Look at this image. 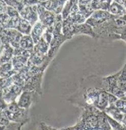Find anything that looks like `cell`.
I'll return each mask as SVG.
<instances>
[{
    "mask_svg": "<svg viewBox=\"0 0 126 130\" xmlns=\"http://www.w3.org/2000/svg\"><path fill=\"white\" fill-rule=\"evenodd\" d=\"M19 14L22 18L29 21L32 26L37 23L38 20L39 19L37 11V5L24 6L22 9L19 12Z\"/></svg>",
    "mask_w": 126,
    "mask_h": 130,
    "instance_id": "5b68a950",
    "label": "cell"
},
{
    "mask_svg": "<svg viewBox=\"0 0 126 130\" xmlns=\"http://www.w3.org/2000/svg\"><path fill=\"white\" fill-rule=\"evenodd\" d=\"M92 0H79V5H86L89 3H91Z\"/></svg>",
    "mask_w": 126,
    "mask_h": 130,
    "instance_id": "5bb4252c",
    "label": "cell"
},
{
    "mask_svg": "<svg viewBox=\"0 0 126 130\" xmlns=\"http://www.w3.org/2000/svg\"><path fill=\"white\" fill-rule=\"evenodd\" d=\"M35 42L30 35H22L20 43H19V47L22 49H23L25 51H32L35 47Z\"/></svg>",
    "mask_w": 126,
    "mask_h": 130,
    "instance_id": "30bf717a",
    "label": "cell"
},
{
    "mask_svg": "<svg viewBox=\"0 0 126 130\" xmlns=\"http://www.w3.org/2000/svg\"><path fill=\"white\" fill-rule=\"evenodd\" d=\"M45 29H46V28L43 25V24L41 22H38L37 23H35L33 25L30 35L32 38V39L35 42V44H38V42L42 38Z\"/></svg>",
    "mask_w": 126,
    "mask_h": 130,
    "instance_id": "ba28073f",
    "label": "cell"
},
{
    "mask_svg": "<svg viewBox=\"0 0 126 130\" xmlns=\"http://www.w3.org/2000/svg\"><path fill=\"white\" fill-rule=\"evenodd\" d=\"M24 125L11 121L7 115L1 111V118H0V130H22Z\"/></svg>",
    "mask_w": 126,
    "mask_h": 130,
    "instance_id": "52a82bcc",
    "label": "cell"
},
{
    "mask_svg": "<svg viewBox=\"0 0 126 130\" xmlns=\"http://www.w3.org/2000/svg\"><path fill=\"white\" fill-rule=\"evenodd\" d=\"M42 94L34 90H23L16 100L18 105L21 108L29 109L33 103L38 102Z\"/></svg>",
    "mask_w": 126,
    "mask_h": 130,
    "instance_id": "7a4b0ae2",
    "label": "cell"
},
{
    "mask_svg": "<svg viewBox=\"0 0 126 130\" xmlns=\"http://www.w3.org/2000/svg\"><path fill=\"white\" fill-rule=\"evenodd\" d=\"M36 130H57V128H55L52 126H48L45 122H40Z\"/></svg>",
    "mask_w": 126,
    "mask_h": 130,
    "instance_id": "4fadbf2b",
    "label": "cell"
},
{
    "mask_svg": "<svg viewBox=\"0 0 126 130\" xmlns=\"http://www.w3.org/2000/svg\"><path fill=\"white\" fill-rule=\"evenodd\" d=\"M108 11L111 15H113L115 16L126 15V8L123 5L118 3H117L115 1L111 3V4L109 6V9H108Z\"/></svg>",
    "mask_w": 126,
    "mask_h": 130,
    "instance_id": "9c48e42d",
    "label": "cell"
},
{
    "mask_svg": "<svg viewBox=\"0 0 126 130\" xmlns=\"http://www.w3.org/2000/svg\"><path fill=\"white\" fill-rule=\"evenodd\" d=\"M32 27L33 26L31 25V23L29 21H27L26 19L22 18L21 21H20V23H19V27L17 28L16 30H18L23 35H30L31 31H32Z\"/></svg>",
    "mask_w": 126,
    "mask_h": 130,
    "instance_id": "8fae6325",
    "label": "cell"
},
{
    "mask_svg": "<svg viewBox=\"0 0 126 130\" xmlns=\"http://www.w3.org/2000/svg\"><path fill=\"white\" fill-rule=\"evenodd\" d=\"M68 0H46L41 2L40 4L47 10L52 12L55 15L61 14L64 6Z\"/></svg>",
    "mask_w": 126,
    "mask_h": 130,
    "instance_id": "8992f818",
    "label": "cell"
},
{
    "mask_svg": "<svg viewBox=\"0 0 126 130\" xmlns=\"http://www.w3.org/2000/svg\"><path fill=\"white\" fill-rule=\"evenodd\" d=\"M18 1H21V0H18Z\"/></svg>",
    "mask_w": 126,
    "mask_h": 130,
    "instance_id": "9a60e30c",
    "label": "cell"
},
{
    "mask_svg": "<svg viewBox=\"0 0 126 130\" xmlns=\"http://www.w3.org/2000/svg\"><path fill=\"white\" fill-rule=\"evenodd\" d=\"M37 11L39 22H41L46 28H50L55 25L57 15L45 9L40 3L37 4Z\"/></svg>",
    "mask_w": 126,
    "mask_h": 130,
    "instance_id": "3957f363",
    "label": "cell"
},
{
    "mask_svg": "<svg viewBox=\"0 0 126 130\" xmlns=\"http://www.w3.org/2000/svg\"><path fill=\"white\" fill-rule=\"evenodd\" d=\"M1 111L4 112L11 121L21 123L24 125L30 120L29 109L21 108L16 101L5 106H2Z\"/></svg>",
    "mask_w": 126,
    "mask_h": 130,
    "instance_id": "6da1fadb",
    "label": "cell"
},
{
    "mask_svg": "<svg viewBox=\"0 0 126 130\" xmlns=\"http://www.w3.org/2000/svg\"><path fill=\"white\" fill-rule=\"evenodd\" d=\"M114 15H111L108 11L106 10H96L91 15V16L87 19L86 22L89 25L92 26V28L96 27L107 20L111 19Z\"/></svg>",
    "mask_w": 126,
    "mask_h": 130,
    "instance_id": "277c9868",
    "label": "cell"
},
{
    "mask_svg": "<svg viewBox=\"0 0 126 130\" xmlns=\"http://www.w3.org/2000/svg\"><path fill=\"white\" fill-rule=\"evenodd\" d=\"M3 1L7 4L8 6H11L16 9L19 12L25 6L21 1H18V0H3Z\"/></svg>",
    "mask_w": 126,
    "mask_h": 130,
    "instance_id": "7c38bea8",
    "label": "cell"
}]
</instances>
